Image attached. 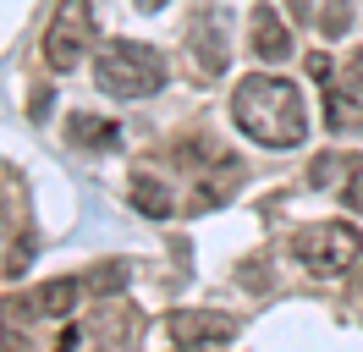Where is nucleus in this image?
Listing matches in <instances>:
<instances>
[{
    "instance_id": "obj_14",
    "label": "nucleus",
    "mask_w": 363,
    "mask_h": 352,
    "mask_svg": "<svg viewBox=\"0 0 363 352\" xmlns=\"http://www.w3.org/2000/svg\"><path fill=\"white\" fill-rule=\"evenodd\" d=\"M138 6H143V11H160V6H165V0H138Z\"/></svg>"
},
{
    "instance_id": "obj_9",
    "label": "nucleus",
    "mask_w": 363,
    "mask_h": 352,
    "mask_svg": "<svg viewBox=\"0 0 363 352\" xmlns=\"http://www.w3.org/2000/svg\"><path fill=\"white\" fill-rule=\"evenodd\" d=\"M133 204H138V209H143L149 220H165L171 209H177V198L165 193L155 176H138V182H133Z\"/></svg>"
},
{
    "instance_id": "obj_5",
    "label": "nucleus",
    "mask_w": 363,
    "mask_h": 352,
    "mask_svg": "<svg viewBox=\"0 0 363 352\" xmlns=\"http://www.w3.org/2000/svg\"><path fill=\"white\" fill-rule=\"evenodd\" d=\"M165 330H171L177 347H215V341H231V336H237V319L220 314V308H177V314L165 319Z\"/></svg>"
},
{
    "instance_id": "obj_7",
    "label": "nucleus",
    "mask_w": 363,
    "mask_h": 352,
    "mask_svg": "<svg viewBox=\"0 0 363 352\" xmlns=\"http://www.w3.org/2000/svg\"><path fill=\"white\" fill-rule=\"evenodd\" d=\"M77 297H83V281H72V275H61V281L39 286L33 297H28V319H67L72 308H77Z\"/></svg>"
},
{
    "instance_id": "obj_2",
    "label": "nucleus",
    "mask_w": 363,
    "mask_h": 352,
    "mask_svg": "<svg viewBox=\"0 0 363 352\" xmlns=\"http://www.w3.org/2000/svg\"><path fill=\"white\" fill-rule=\"evenodd\" d=\"M94 83L111 99H149L165 83V61H160V50H149L138 39H111L94 55Z\"/></svg>"
},
{
    "instance_id": "obj_8",
    "label": "nucleus",
    "mask_w": 363,
    "mask_h": 352,
    "mask_svg": "<svg viewBox=\"0 0 363 352\" xmlns=\"http://www.w3.org/2000/svg\"><path fill=\"white\" fill-rule=\"evenodd\" d=\"M215 28H220L215 11H199V17H193V44H199V55H204V72H220V66H226V44L215 39Z\"/></svg>"
},
{
    "instance_id": "obj_3",
    "label": "nucleus",
    "mask_w": 363,
    "mask_h": 352,
    "mask_svg": "<svg viewBox=\"0 0 363 352\" xmlns=\"http://www.w3.org/2000/svg\"><path fill=\"white\" fill-rule=\"evenodd\" d=\"M292 253L308 264L314 275H341V270L358 264L363 242H358V231H352L347 220H319V226H303L292 237Z\"/></svg>"
},
{
    "instance_id": "obj_11",
    "label": "nucleus",
    "mask_w": 363,
    "mask_h": 352,
    "mask_svg": "<svg viewBox=\"0 0 363 352\" xmlns=\"http://www.w3.org/2000/svg\"><path fill=\"white\" fill-rule=\"evenodd\" d=\"M341 204H347L352 215H363V160H352V165H347V182H341Z\"/></svg>"
},
{
    "instance_id": "obj_12",
    "label": "nucleus",
    "mask_w": 363,
    "mask_h": 352,
    "mask_svg": "<svg viewBox=\"0 0 363 352\" xmlns=\"http://www.w3.org/2000/svg\"><path fill=\"white\" fill-rule=\"evenodd\" d=\"M341 88L363 94V50H352V55H347V77H341Z\"/></svg>"
},
{
    "instance_id": "obj_1",
    "label": "nucleus",
    "mask_w": 363,
    "mask_h": 352,
    "mask_svg": "<svg viewBox=\"0 0 363 352\" xmlns=\"http://www.w3.org/2000/svg\"><path fill=\"white\" fill-rule=\"evenodd\" d=\"M231 121L264 149H297L308 138V116H303V94L297 83L275 77V72H253L231 94Z\"/></svg>"
},
{
    "instance_id": "obj_6",
    "label": "nucleus",
    "mask_w": 363,
    "mask_h": 352,
    "mask_svg": "<svg viewBox=\"0 0 363 352\" xmlns=\"http://www.w3.org/2000/svg\"><path fill=\"white\" fill-rule=\"evenodd\" d=\"M253 55L259 61H286L292 55V33H286V22H281V11H270V6H253Z\"/></svg>"
},
{
    "instance_id": "obj_13",
    "label": "nucleus",
    "mask_w": 363,
    "mask_h": 352,
    "mask_svg": "<svg viewBox=\"0 0 363 352\" xmlns=\"http://www.w3.org/2000/svg\"><path fill=\"white\" fill-rule=\"evenodd\" d=\"M308 77H330V55H308Z\"/></svg>"
},
{
    "instance_id": "obj_10",
    "label": "nucleus",
    "mask_w": 363,
    "mask_h": 352,
    "mask_svg": "<svg viewBox=\"0 0 363 352\" xmlns=\"http://www.w3.org/2000/svg\"><path fill=\"white\" fill-rule=\"evenodd\" d=\"M72 143L116 149V143H121V132H116V121H99V116H72Z\"/></svg>"
},
{
    "instance_id": "obj_15",
    "label": "nucleus",
    "mask_w": 363,
    "mask_h": 352,
    "mask_svg": "<svg viewBox=\"0 0 363 352\" xmlns=\"http://www.w3.org/2000/svg\"><path fill=\"white\" fill-rule=\"evenodd\" d=\"M0 226H6V204H0Z\"/></svg>"
},
{
    "instance_id": "obj_4",
    "label": "nucleus",
    "mask_w": 363,
    "mask_h": 352,
    "mask_svg": "<svg viewBox=\"0 0 363 352\" xmlns=\"http://www.w3.org/2000/svg\"><path fill=\"white\" fill-rule=\"evenodd\" d=\"M89 44H94V0H61L45 28V61L55 72H72L89 55Z\"/></svg>"
}]
</instances>
